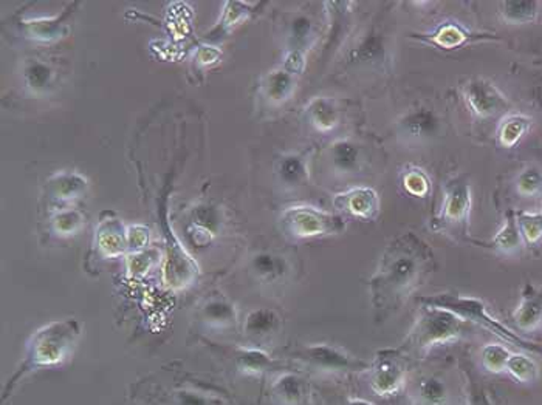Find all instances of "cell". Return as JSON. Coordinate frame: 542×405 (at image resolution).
<instances>
[{
    "label": "cell",
    "instance_id": "cell-28",
    "mask_svg": "<svg viewBox=\"0 0 542 405\" xmlns=\"http://www.w3.org/2000/svg\"><path fill=\"white\" fill-rule=\"evenodd\" d=\"M202 317L210 326L215 328H226L236 324L237 313L234 305L226 300L225 297H211L204 308H202Z\"/></svg>",
    "mask_w": 542,
    "mask_h": 405
},
{
    "label": "cell",
    "instance_id": "cell-7",
    "mask_svg": "<svg viewBox=\"0 0 542 405\" xmlns=\"http://www.w3.org/2000/svg\"><path fill=\"white\" fill-rule=\"evenodd\" d=\"M462 99L472 117L478 119H491L505 117L511 112V102L505 97L504 91L494 84L493 80L483 76H474L461 87Z\"/></svg>",
    "mask_w": 542,
    "mask_h": 405
},
{
    "label": "cell",
    "instance_id": "cell-33",
    "mask_svg": "<svg viewBox=\"0 0 542 405\" xmlns=\"http://www.w3.org/2000/svg\"><path fill=\"white\" fill-rule=\"evenodd\" d=\"M516 220L527 246L537 245L542 240V211L541 212L519 211L516 212Z\"/></svg>",
    "mask_w": 542,
    "mask_h": 405
},
{
    "label": "cell",
    "instance_id": "cell-43",
    "mask_svg": "<svg viewBox=\"0 0 542 405\" xmlns=\"http://www.w3.org/2000/svg\"><path fill=\"white\" fill-rule=\"evenodd\" d=\"M347 405H376L372 404L371 400H360V398H352L347 400Z\"/></svg>",
    "mask_w": 542,
    "mask_h": 405
},
{
    "label": "cell",
    "instance_id": "cell-12",
    "mask_svg": "<svg viewBox=\"0 0 542 405\" xmlns=\"http://www.w3.org/2000/svg\"><path fill=\"white\" fill-rule=\"evenodd\" d=\"M333 206L355 219L374 221L382 211L380 195L374 187L357 186L333 197Z\"/></svg>",
    "mask_w": 542,
    "mask_h": 405
},
{
    "label": "cell",
    "instance_id": "cell-41",
    "mask_svg": "<svg viewBox=\"0 0 542 405\" xmlns=\"http://www.w3.org/2000/svg\"><path fill=\"white\" fill-rule=\"evenodd\" d=\"M465 405H494L490 398L489 391L479 387V385L470 382V391H468L467 404Z\"/></svg>",
    "mask_w": 542,
    "mask_h": 405
},
{
    "label": "cell",
    "instance_id": "cell-21",
    "mask_svg": "<svg viewBox=\"0 0 542 405\" xmlns=\"http://www.w3.org/2000/svg\"><path fill=\"white\" fill-rule=\"evenodd\" d=\"M541 2L537 0H507L499 4L500 21L507 25H530L539 19Z\"/></svg>",
    "mask_w": 542,
    "mask_h": 405
},
{
    "label": "cell",
    "instance_id": "cell-39",
    "mask_svg": "<svg viewBox=\"0 0 542 405\" xmlns=\"http://www.w3.org/2000/svg\"><path fill=\"white\" fill-rule=\"evenodd\" d=\"M149 241V231L143 226H134L128 232V250L132 252H141Z\"/></svg>",
    "mask_w": 542,
    "mask_h": 405
},
{
    "label": "cell",
    "instance_id": "cell-10",
    "mask_svg": "<svg viewBox=\"0 0 542 405\" xmlns=\"http://www.w3.org/2000/svg\"><path fill=\"white\" fill-rule=\"evenodd\" d=\"M411 38L414 41L431 45L435 49L452 50L462 49L470 43L487 42V41H498L494 34L490 33L478 32L472 28L467 27L462 22L454 21V19H446L431 28L430 32L419 33L413 34Z\"/></svg>",
    "mask_w": 542,
    "mask_h": 405
},
{
    "label": "cell",
    "instance_id": "cell-9",
    "mask_svg": "<svg viewBox=\"0 0 542 405\" xmlns=\"http://www.w3.org/2000/svg\"><path fill=\"white\" fill-rule=\"evenodd\" d=\"M291 356L296 361H301L309 367L324 372V373H346V372L371 370V363L350 354L343 348L328 345V344H315L309 347L298 348Z\"/></svg>",
    "mask_w": 542,
    "mask_h": 405
},
{
    "label": "cell",
    "instance_id": "cell-36",
    "mask_svg": "<svg viewBox=\"0 0 542 405\" xmlns=\"http://www.w3.org/2000/svg\"><path fill=\"white\" fill-rule=\"evenodd\" d=\"M62 17L58 19H49V21H33L27 22L28 34L33 39L39 41H50L52 38H58L61 34V28L64 27Z\"/></svg>",
    "mask_w": 542,
    "mask_h": 405
},
{
    "label": "cell",
    "instance_id": "cell-19",
    "mask_svg": "<svg viewBox=\"0 0 542 405\" xmlns=\"http://www.w3.org/2000/svg\"><path fill=\"white\" fill-rule=\"evenodd\" d=\"M489 246L493 248L494 251L505 254V256H515V254L524 250L526 243L522 239L521 231H519L518 220H516V212L513 209L507 211V213H505L504 224L496 232Z\"/></svg>",
    "mask_w": 542,
    "mask_h": 405
},
{
    "label": "cell",
    "instance_id": "cell-29",
    "mask_svg": "<svg viewBox=\"0 0 542 405\" xmlns=\"http://www.w3.org/2000/svg\"><path fill=\"white\" fill-rule=\"evenodd\" d=\"M276 172H278V176H280L281 182L284 183L285 186H302V184L309 180L307 161L301 155H284V156L278 161Z\"/></svg>",
    "mask_w": 542,
    "mask_h": 405
},
{
    "label": "cell",
    "instance_id": "cell-34",
    "mask_svg": "<svg viewBox=\"0 0 542 405\" xmlns=\"http://www.w3.org/2000/svg\"><path fill=\"white\" fill-rule=\"evenodd\" d=\"M510 356V350L500 344H487L480 350V361H482L483 368L490 373H504Z\"/></svg>",
    "mask_w": 542,
    "mask_h": 405
},
{
    "label": "cell",
    "instance_id": "cell-24",
    "mask_svg": "<svg viewBox=\"0 0 542 405\" xmlns=\"http://www.w3.org/2000/svg\"><path fill=\"white\" fill-rule=\"evenodd\" d=\"M311 126L319 132H330L339 124V107L332 98L319 97L306 107Z\"/></svg>",
    "mask_w": 542,
    "mask_h": 405
},
{
    "label": "cell",
    "instance_id": "cell-31",
    "mask_svg": "<svg viewBox=\"0 0 542 405\" xmlns=\"http://www.w3.org/2000/svg\"><path fill=\"white\" fill-rule=\"evenodd\" d=\"M505 372L521 384H533L539 378L537 363L524 353H511Z\"/></svg>",
    "mask_w": 542,
    "mask_h": 405
},
{
    "label": "cell",
    "instance_id": "cell-26",
    "mask_svg": "<svg viewBox=\"0 0 542 405\" xmlns=\"http://www.w3.org/2000/svg\"><path fill=\"white\" fill-rule=\"evenodd\" d=\"M414 398L417 405H450V389L443 379L428 376L415 385Z\"/></svg>",
    "mask_w": 542,
    "mask_h": 405
},
{
    "label": "cell",
    "instance_id": "cell-2",
    "mask_svg": "<svg viewBox=\"0 0 542 405\" xmlns=\"http://www.w3.org/2000/svg\"><path fill=\"white\" fill-rule=\"evenodd\" d=\"M81 334L82 326L76 319L56 320L36 331L27 344L25 356L17 367L16 373L4 385L2 400L5 402L10 400L28 374L64 363L76 347Z\"/></svg>",
    "mask_w": 542,
    "mask_h": 405
},
{
    "label": "cell",
    "instance_id": "cell-14",
    "mask_svg": "<svg viewBox=\"0 0 542 405\" xmlns=\"http://www.w3.org/2000/svg\"><path fill=\"white\" fill-rule=\"evenodd\" d=\"M511 317L518 330L524 333L539 330L542 326V287L526 283L521 291V300Z\"/></svg>",
    "mask_w": 542,
    "mask_h": 405
},
{
    "label": "cell",
    "instance_id": "cell-38",
    "mask_svg": "<svg viewBox=\"0 0 542 405\" xmlns=\"http://www.w3.org/2000/svg\"><path fill=\"white\" fill-rule=\"evenodd\" d=\"M156 251L135 252L134 256L130 257L129 271L134 276H141L151 269L152 265L156 263Z\"/></svg>",
    "mask_w": 542,
    "mask_h": 405
},
{
    "label": "cell",
    "instance_id": "cell-6",
    "mask_svg": "<svg viewBox=\"0 0 542 405\" xmlns=\"http://www.w3.org/2000/svg\"><path fill=\"white\" fill-rule=\"evenodd\" d=\"M280 226L285 235L295 240H304L341 234L347 228V221L338 213L307 204H296L282 211Z\"/></svg>",
    "mask_w": 542,
    "mask_h": 405
},
{
    "label": "cell",
    "instance_id": "cell-3",
    "mask_svg": "<svg viewBox=\"0 0 542 405\" xmlns=\"http://www.w3.org/2000/svg\"><path fill=\"white\" fill-rule=\"evenodd\" d=\"M467 331V322L459 319L450 311L422 305L413 328L409 330L408 336L398 350L404 356L411 354L423 357L437 345H445L462 339Z\"/></svg>",
    "mask_w": 542,
    "mask_h": 405
},
{
    "label": "cell",
    "instance_id": "cell-30",
    "mask_svg": "<svg viewBox=\"0 0 542 405\" xmlns=\"http://www.w3.org/2000/svg\"><path fill=\"white\" fill-rule=\"evenodd\" d=\"M86 189V180L76 174L54 175L49 182V193L56 200L76 198Z\"/></svg>",
    "mask_w": 542,
    "mask_h": 405
},
{
    "label": "cell",
    "instance_id": "cell-16",
    "mask_svg": "<svg viewBox=\"0 0 542 405\" xmlns=\"http://www.w3.org/2000/svg\"><path fill=\"white\" fill-rule=\"evenodd\" d=\"M282 319L270 308L252 309L243 324V333L252 342H265L280 333Z\"/></svg>",
    "mask_w": 542,
    "mask_h": 405
},
{
    "label": "cell",
    "instance_id": "cell-13",
    "mask_svg": "<svg viewBox=\"0 0 542 405\" xmlns=\"http://www.w3.org/2000/svg\"><path fill=\"white\" fill-rule=\"evenodd\" d=\"M350 61L354 64L385 69L391 62V47L386 34L378 30H369L361 38L360 43L352 50Z\"/></svg>",
    "mask_w": 542,
    "mask_h": 405
},
{
    "label": "cell",
    "instance_id": "cell-25",
    "mask_svg": "<svg viewBox=\"0 0 542 405\" xmlns=\"http://www.w3.org/2000/svg\"><path fill=\"white\" fill-rule=\"evenodd\" d=\"M400 186L408 195L420 200L430 197L433 193L430 174L415 165H406L400 171Z\"/></svg>",
    "mask_w": 542,
    "mask_h": 405
},
{
    "label": "cell",
    "instance_id": "cell-35",
    "mask_svg": "<svg viewBox=\"0 0 542 405\" xmlns=\"http://www.w3.org/2000/svg\"><path fill=\"white\" fill-rule=\"evenodd\" d=\"M169 405H222V400L204 390L188 387V389L176 390L172 393Z\"/></svg>",
    "mask_w": 542,
    "mask_h": 405
},
{
    "label": "cell",
    "instance_id": "cell-22",
    "mask_svg": "<svg viewBox=\"0 0 542 405\" xmlns=\"http://www.w3.org/2000/svg\"><path fill=\"white\" fill-rule=\"evenodd\" d=\"M296 73L282 65L265 76L262 89L265 98L271 104H282L293 95L296 87Z\"/></svg>",
    "mask_w": 542,
    "mask_h": 405
},
{
    "label": "cell",
    "instance_id": "cell-1",
    "mask_svg": "<svg viewBox=\"0 0 542 405\" xmlns=\"http://www.w3.org/2000/svg\"><path fill=\"white\" fill-rule=\"evenodd\" d=\"M434 259L431 246L414 232L392 239L369 280L376 322L395 315L409 296L423 285L434 269Z\"/></svg>",
    "mask_w": 542,
    "mask_h": 405
},
{
    "label": "cell",
    "instance_id": "cell-20",
    "mask_svg": "<svg viewBox=\"0 0 542 405\" xmlns=\"http://www.w3.org/2000/svg\"><path fill=\"white\" fill-rule=\"evenodd\" d=\"M233 359L242 373L252 374V376L267 373V372L276 370L280 365L273 357L270 356L269 353L256 347L236 348L233 352Z\"/></svg>",
    "mask_w": 542,
    "mask_h": 405
},
{
    "label": "cell",
    "instance_id": "cell-37",
    "mask_svg": "<svg viewBox=\"0 0 542 405\" xmlns=\"http://www.w3.org/2000/svg\"><path fill=\"white\" fill-rule=\"evenodd\" d=\"M82 226V215L78 211H62L53 219V228L60 235H73Z\"/></svg>",
    "mask_w": 542,
    "mask_h": 405
},
{
    "label": "cell",
    "instance_id": "cell-8",
    "mask_svg": "<svg viewBox=\"0 0 542 405\" xmlns=\"http://www.w3.org/2000/svg\"><path fill=\"white\" fill-rule=\"evenodd\" d=\"M395 134L404 145H431L443 134V121L433 107H413L397 118Z\"/></svg>",
    "mask_w": 542,
    "mask_h": 405
},
{
    "label": "cell",
    "instance_id": "cell-23",
    "mask_svg": "<svg viewBox=\"0 0 542 405\" xmlns=\"http://www.w3.org/2000/svg\"><path fill=\"white\" fill-rule=\"evenodd\" d=\"M271 395L280 404L301 405L307 396L306 381L291 372L282 373L274 379Z\"/></svg>",
    "mask_w": 542,
    "mask_h": 405
},
{
    "label": "cell",
    "instance_id": "cell-17",
    "mask_svg": "<svg viewBox=\"0 0 542 405\" xmlns=\"http://www.w3.org/2000/svg\"><path fill=\"white\" fill-rule=\"evenodd\" d=\"M533 119L526 113L510 112L500 118L496 128L498 145L504 149H513L532 130Z\"/></svg>",
    "mask_w": 542,
    "mask_h": 405
},
{
    "label": "cell",
    "instance_id": "cell-5",
    "mask_svg": "<svg viewBox=\"0 0 542 405\" xmlns=\"http://www.w3.org/2000/svg\"><path fill=\"white\" fill-rule=\"evenodd\" d=\"M472 212V186L467 174L450 176L443 186L439 212L433 220V230L457 237L470 234Z\"/></svg>",
    "mask_w": 542,
    "mask_h": 405
},
{
    "label": "cell",
    "instance_id": "cell-32",
    "mask_svg": "<svg viewBox=\"0 0 542 405\" xmlns=\"http://www.w3.org/2000/svg\"><path fill=\"white\" fill-rule=\"evenodd\" d=\"M516 193L521 197L533 198L542 195V167L528 165L515 178Z\"/></svg>",
    "mask_w": 542,
    "mask_h": 405
},
{
    "label": "cell",
    "instance_id": "cell-40",
    "mask_svg": "<svg viewBox=\"0 0 542 405\" xmlns=\"http://www.w3.org/2000/svg\"><path fill=\"white\" fill-rule=\"evenodd\" d=\"M311 34V25L306 17H298L291 27V38L296 43H306Z\"/></svg>",
    "mask_w": 542,
    "mask_h": 405
},
{
    "label": "cell",
    "instance_id": "cell-15",
    "mask_svg": "<svg viewBox=\"0 0 542 405\" xmlns=\"http://www.w3.org/2000/svg\"><path fill=\"white\" fill-rule=\"evenodd\" d=\"M328 161L338 174H357L363 169L365 149L354 139H338L328 147Z\"/></svg>",
    "mask_w": 542,
    "mask_h": 405
},
{
    "label": "cell",
    "instance_id": "cell-11",
    "mask_svg": "<svg viewBox=\"0 0 542 405\" xmlns=\"http://www.w3.org/2000/svg\"><path fill=\"white\" fill-rule=\"evenodd\" d=\"M400 350H382L371 363V387L378 396H392L406 384L408 363Z\"/></svg>",
    "mask_w": 542,
    "mask_h": 405
},
{
    "label": "cell",
    "instance_id": "cell-42",
    "mask_svg": "<svg viewBox=\"0 0 542 405\" xmlns=\"http://www.w3.org/2000/svg\"><path fill=\"white\" fill-rule=\"evenodd\" d=\"M533 101L537 102V106L541 107L542 108V84L535 89V93H533Z\"/></svg>",
    "mask_w": 542,
    "mask_h": 405
},
{
    "label": "cell",
    "instance_id": "cell-4",
    "mask_svg": "<svg viewBox=\"0 0 542 405\" xmlns=\"http://www.w3.org/2000/svg\"><path fill=\"white\" fill-rule=\"evenodd\" d=\"M420 305H426L431 308H441L445 311H450L452 315L457 316L459 319H462L467 324L479 325L485 330L491 331L496 336L504 339L515 347L522 348L527 352L537 353L542 354V347L537 344L527 341L524 337L519 336L518 333L504 325L500 320L496 319L489 311V306L479 297L474 296H462V294L454 293H441L434 296H428L420 299Z\"/></svg>",
    "mask_w": 542,
    "mask_h": 405
},
{
    "label": "cell",
    "instance_id": "cell-18",
    "mask_svg": "<svg viewBox=\"0 0 542 405\" xmlns=\"http://www.w3.org/2000/svg\"><path fill=\"white\" fill-rule=\"evenodd\" d=\"M97 248L102 256L119 257L128 250V232L119 220H101L97 231Z\"/></svg>",
    "mask_w": 542,
    "mask_h": 405
},
{
    "label": "cell",
    "instance_id": "cell-27",
    "mask_svg": "<svg viewBox=\"0 0 542 405\" xmlns=\"http://www.w3.org/2000/svg\"><path fill=\"white\" fill-rule=\"evenodd\" d=\"M252 271L256 272L261 280L263 282H278L281 278H284L290 267L289 261L285 260L284 257L276 256L271 252H261L258 256L252 259Z\"/></svg>",
    "mask_w": 542,
    "mask_h": 405
}]
</instances>
